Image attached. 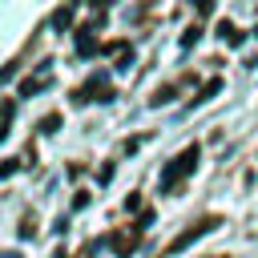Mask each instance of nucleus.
Here are the masks:
<instances>
[{"instance_id":"nucleus-1","label":"nucleus","mask_w":258,"mask_h":258,"mask_svg":"<svg viewBox=\"0 0 258 258\" xmlns=\"http://www.w3.org/2000/svg\"><path fill=\"white\" fill-rule=\"evenodd\" d=\"M198 153H202L198 145H185V149H181V157H173V161L165 165V173H161V189H169L173 181H181L185 173H194V165H198Z\"/></svg>"},{"instance_id":"nucleus-2","label":"nucleus","mask_w":258,"mask_h":258,"mask_svg":"<svg viewBox=\"0 0 258 258\" xmlns=\"http://www.w3.org/2000/svg\"><path fill=\"white\" fill-rule=\"evenodd\" d=\"M214 226H218V222H194V226H189L185 234H177V238L169 242V250H173V254H177V250H185L189 242H198V238H202V234H210Z\"/></svg>"},{"instance_id":"nucleus-3","label":"nucleus","mask_w":258,"mask_h":258,"mask_svg":"<svg viewBox=\"0 0 258 258\" xmlns=\"http://www.w3.org/2000/svg\"><path fill=\"white\" fill-rule=\"evenodd\" d=\"M137 234H141V226H133V230H125V234H117V238H109V246H113L117 254H129V250L137 246Z\"/></svg>"},{"instance_id":"nucleus-4","label":"nucleus","mask_w":258,"mask_h":258,"mask_svg":"<svg viewBox=\"0 0 258 258\" xmlns=\"http://www.w3.org/2000/svg\"><path fill=\"white\" fill-rule=\"evenodd\" d=\"M44 85H48V69H40L36 77H28V81L20 85V97H32V93H36V89H44Z\"/></svg>"},{"instance_id":"nucleus-5","label":"nucleus","mask_w":258,"mask_h":258,"mask_svg":"<svg viewBox=\"0 0 258 258\" xmlns=\"http://www.w3.org/2000/svg\"><path fill=\"white\" fill-rule=\"evenodd\" d=\"M77 52H85V56H89V52H97V40H93L89 32H81V36H77Z\"/></svg>"},{"instance_id":"nucleus-6","label":"nucleus","mask_w":258,"mask_h":258,"mask_svg":"<svg viewBox=\"0 0 258 258\" xmlns=\"http://www.w3.org/2000/svg\"><path fill=\"white\" fill-rule=\"evenodd\" d=\"M56 125H60V113H48V117L40 121V133H56Z\"/></svg>"},{"instance_id":"nucleus-7","label":"nucleus","mask_w":258,"mask_h":258,"mask_svg":"<svg viewBox=\"0 0 258 258\" xmlns=\"http://www.w3.org/2000/svg\"><path fill=\"white\" fill-rule=\"evenodd\" d=\"M69 20H73V8H60V12H56V16H52V24H56V28H64V24H69Z\"/></svg>"},{"instance_id":"nucleus-8","label":"nucleus","mask_w":258,"mask_h":258,"mask_svg":"<svg viewBox=\"0 0 258 258\" xmlns=\"http://www.w3.org/2000/svg\"><path fill=\"white\" fill-rule=\"evenodd\" d=\"M198 32H202V28H198V24H194V28H189V32H185V36H181V44H185V48H189V44H194V40H198Z\"/></svg>"},{"instance_id":"nucleus-9","label":"nucleus","mask_w":258,"mask_h":258,"mask_svg":"<svg viewBox=\"0 0 258 258\" xmlns=\"http://www.w3.org/2000/svg\"><path fill=\"white\" fill-rule=\"evenodd\" d=\"M12 169H16V161H4V165H0V177H8Z\"/></svg>"},{"instance_id":"nucleus-10","label":"nucleus","mask_w":258,"mask_h":258,"mask_svg":"<svg viewBox=\"0 0 258 258\" xmlns=\"http://www.w3.org/2000/svg\"><path fill=\"white\" fill-rule=\"evenodd\" d=\"M0 258H20V254H16V250H4V254H0Z\"/></svg>"},{"instance_id":"nucleus-11","label":"nucleus","mask_w":258,"mask_h":258,"mask_svg":"<svg viewBox=\"0 0 258 258\" xmlns=\"http://www.w3.org/2000/svg\"><path fill=\"white\" fill-rule=\"evenodd\" d=\"M56 258H69V254H56Z\"/></svg>"}]
</instances>
